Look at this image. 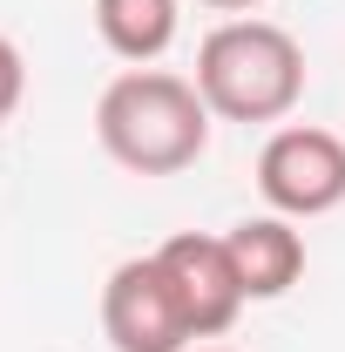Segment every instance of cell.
Listing matches in <instances>:
<instances>
[{
  "mask_svg": "<svg viewBox=\"0 0 345 352\" xmlns=\"http://www.w3.org/2000/svg\"><path fill=\"white\" fill-rule=\"evenodd\" d=\"M95 142L129 176H176L210 149V102L190 75L122 68L95 102Z\"/></svg>",
  "mask_w": 345,
  "mask_h": 352,
  "instance_id": "6da1fadb",
  "label": "cell"
},
{
  "mask_svg": "<svg viewBox=\"0 0 345 352\" xmlns=\"http://www.w3.org/2000/svg\"><path fill=\"white\" fill-rule=\"evenodd\" d=\"M197 95L223 122H285L304 102V47L278 21H223L197 47Z\"/></svg>",
  "mask_w": 345,
  "mask_h": 352,
  "instance_id": "7a4b0ae2",
  "label": "cell"
},
{
  "mask_svg": "<svg viewBox=\"0 0 345 352\" xmlns=\"http://www.w3.org/2000/svg\"><path fill=\"white\" fill-rule=\"evenodd\" d=\"M258 190L278 217H332L345 204V135L318 122H285L258 149Z\"/></svg>",
  "mask_w": 345,
  "mask_h": 352,
  "instance_id": "3957f363",
  "label": "cell"
},
{
  "mask_svg": "<svg viewBox=\"0 0 345 352\" xmlns=\"http://www.w3.org/2000/svg\"><path fill=\"white\" fill-rule=\"evenodd\" d=\"M102 332H109L115 352H190L197 346V332L183 318V298H176L170 271L156 264V251L109 271V285H102Z\"/></svg>",
  "mask_w": 345,
  "mask_h": 352,
  "instance_id": "277c9868",
  "label": "cell"
},
{
  "mask_svg": "<svg viewBox=\"0 0 345 352\" xmlns=\"http://www.w3.org/2000/svg\"><path fill=\"white\" fill-rule=\"evenodd\" d=\"M156 264L170 271L176 298H183V318H190L197 339H223L237 325V311L251 305L244 278L230 264V244L210 237V230H176L170 244H156Z\"/></svg>",
  "mask_w": 345,
  "mask_h": 352,
  "instance_id": "5b68a950",
  "label": "cell"
},
{
  "mask_svg": "<svg viewBox=\"0 0 345 352\" xmlns=\"http://www.w3.org/2000/svg\"><path fill=\"white\" fill-rule=\"evenodd\" d=\"M223 244H230V264H237L251 305H258V298H285V292L304 278V237L291 230V217H278V210H271V217L230 223Z\"/></svg>",
  "mask_w": 345,
  "mask_h": 352,
  "instance_id": "8992f818",
  "label": "cell"
},
{
  "mask_svg": "<svg viewBox=\"0 0 345 352\" xmlns=\"http://www.w3.org/2000/svg\"><path fill=\"white\" fill-rule=\"evenodd\" d=\"M176 28H183V7L176 0H95V34H102V47L115 61H129V68L163 61L170 41H176Z\"/></svg>",
  "mask_w": 345,
  "mask_h": 352,
  "instance_id": "52a82bcc",
  "label": "cell"
},
{
  "mask_svg": "<svg viewBox=\"0 0 345 352\" xmlns=\"http://www.w3.org/2000/svg\"><path fill=\"white\" fill-rule=\"evenodd\" d=\"M21 102H27V54L14 47V34H0V122H14Z\"/></svg>",
  "mask_w": 345,
  "mask_h": 352,
  "instance_id": "ba28073f",
  "label": "cell"
},
{
  "mask_svg": "<svg viewBox=\"0 0 345 352\" xmlns=\"http://www.w3.org/2000/svg\"><path fill=\"white\" fill-rule=\"evenodd\" d=\"M197 7H216V14H251V7H264V0H197Z\"/></svg>",
  "mask_w": 345,
  "mask_h": 352,
  "instance_id": "9c48e42d",
  "label": "cell"
},
{
  "mask_svg": "<svg viewBox=\"0 0 345 352\" xmlns=\"http://www.w3.org/2000/svg\"><path fill=\"white\" fill-rule=\"evenodd\" d=\"M197 352H223V346H197Z\"/></svg>",
  "mask_w": 345,
  "mask_h": 352,
  "instance_id": "30bf717a",
  "label": "cell"
}]
</instances>
